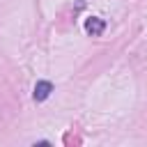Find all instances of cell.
I'll return each mask as SVG.
<instances>
[{
	"label": "cell",
	"mask_w": 147,
	"mask_h": 147,
	"mask_svg": "<svg viewBox=\"0 0 147 147\" xmlns=\"http://www.w3.org/2000/svg\"><path fill=\"white\" fill-rule=\"evenodd\" d=\"M103 28H106V23H103L101 18H96V16H92V18H87V21H85V30H87L92 37L101 34V32H103Z\"/></svg>",
	"instance_id": "cell-2"
},
{
	"label": "cell",
	"mask_w": 147,
	"mask_h": 147,
	"mask_svg": "<svg viewBox=\"0 0 147 147\" xmlns=\"http://www.w3.org/2000/svg\"><path fill=\"white\" fill-rule=\"evenodd\" d=\"M53 92V85L48 83V80H39L37 85H34V101H44V99H48V94Z\"/></svg>",
	"instance_id": "cell-1"
}]
</instances>
